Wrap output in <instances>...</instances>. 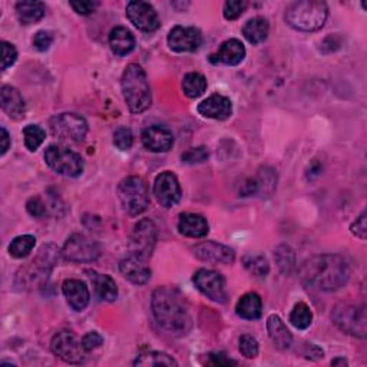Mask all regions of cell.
Returning a JSON list of instances; mask_svg holds the SVG:
<instances>
[{
	"instance_id": "cell-19",
	"label": "cell",
	"mask_w": 367,
	"mask_h": 367,
	"mask_svg": "<svg viewBox=\"0 0 367 367\" xmlns=\"http://www.w3.org/2000/svg\"><path fill=\"white\" fill-rule=\"evenodd\" d=\"M119 271L128 280V282H131L135 286H144L151 278V269L145 264V261L131 254L129 257L120 261Z\"/></svg>"
},
{
	"instance_id": "cell-32",
	"label": "cell",
	"mask_w": 367,
	"mask_h": 367,
	"mask_svg": "<svg viewBox=\"0 0 367 367\" xmlns=\"http://www.w3.org/2000/svg\"><path fill=\"white\" fill-rule=\"evenodd\" d=\"M242 264L254 277H266L270 271V264L266 257L260 254H247L242 257Z\"/></svg>"
},
{
	"instance_id": "cell-41",
	"label": "cell",
	"mask_w": 367,
	"mask_h": 367,
	"mask_svg": "<svg viewBox=\"0 0 367 367\" xmlns=\"http://www.w3.org/2000/svg\"><path fill=\"white\" fill-rule=\"evenodd\" d=\"M181 160L185 164H201L208 160V151L204 147L189 148L187 152L182 154Z\"/></svg>"
},
{
	"instance_id": "cell-12",
	"label": "cell",
	"mask_w": 367,
	"mask_h": 367,
	"mask_svg": "<svg viewBox=\"0 0 367 367\" xmlns=\"http://www.w3.org/2000/svg\"><path fill=\"white\" fill-rule=\"evenodd\" d=\"M62 255L72 263H94L101 255L98 244L83 234L69 237L62 249Z\"/></svg>"
},
{
	"instance_id": "cell-13",
	"label": "cell",
	"mask_w": 367,
	"mask_h": 367,
	"mask_svg": "<svg viewBox=\"0 0 367 367\" xmlns=\"http://www.w3.org/2000/svg\"><path fill=\"white\" fill-rule=\"evenodd\" d=\"M154 196L164 208L176 207L181 201V185L171 171L161 172L154 182Z\"/></svg>"
},
{
	"instance_id": "cell-6",
	"label": "cell",
	"mask_w": 367,
	"mask_h": 367,
	"mask_svg": "<svg viewBox=\"0 0 367 367\" xmlns=\"http://www.w3.org/2000/svg\"><path fill=\"white\" fill-rule=\"evenodd\" d=\"M45 161L50 169H54L59 176L76 178L83 172L85 164L82 156L71 149L50 145L45 151Z\"/></svg>"
},
{
	"instance_id": "cell-14",
	"label": "cell",
	"mask_w": 367,
	"mask_h": 367,
	"mask_svg": "<svg viewBox=\"0 0 367 367\" xmlns=\"http://www.w3.org/2000/svg\"><path fill=\"white\" fill-rule=\"evenodd\" d=\"M194 284L196 287L207 295L209 300L217 302V303H224L227 299L225 293V282L224 277L214 271V270H207L201 269L194 274Z\"/></svg>"
},
{
	"instance_id": "cell-9",
	"label": "cell",
	"mask_w": 367,
	"mask_h": 367,
	"mask_svg": "<svg viewBox=\"0 0 367 367\" xmlns=\"http://www.w3.org/2000/svg\"><path fill=\"white\" fill-rule=\"evenodd\" d=\"M333 322L344 333L360 339L366 337V311L364 307H357L350 303H340L335 307Z\"/></svg>"
},
{
	"instance_id": "cell-4",
	"label": "cell",
	"mask_w": 367,
	"mask_h": 367,
	"mask_svg": "<svg viewBox=\"0 0 367 367\" xmlns=\"http://www.w3.org/2000/svg\"><path fill=\"white\" fill-rule=\"evenodd\" d=\"M328 8L320 0H302L286 9V22L295 30L316 32L327 21Z\"/></svg>"
},
{
	"instance_id": "cell-2",
	"label": "cell",
	"mask_w": 367,
	"mask_h": 367,
	"mask_svg": "<svg viewBox=\"0 0 367 367\" xmlns=\"http://www.w3.org/2000/svg\"><path fill=\"white\" fill-rule=\"evenodd\" d=\"M151 304L155 320L169 335L182 337L189 333L192 319L184 297L176 289H156L152 294Z\"/></svg>"
},
{
	"instance_id": "cell-44",
	"label": "cell",
	"mask_w": 367,
	"mask_h": 367,
	"mask_svg": "<svg viewBox=\"0 0 367 367\" xmlns=\"http://www.w3.org/2000/svg\"><path fill=\"white\" fill-rule=\"evenodd\" d=\"M26 208H28V213L34 218H42L46 214V207L41 197H32L28 201Z\"/></svg>"
},
{
	"instance_id": "cell-34",
	"label": "cell",
	"mask_w": 367,
	"mask_h": 367,
	"mask_svg": "<svg viewBox=\"0 0 367 367\" xmlns=\"http://www.w3.org/2000/svg\"><path fill=\"white\" fill-rule=\"evenodd\" d=\"M311 322H313V313L310 310V307L300 302L297 303L290 314V323L299 330H306L311 326Z\"/></svg>"
},
{
	"instance_id": "cell-33",
	"label": "cell",
	"mask_w": 367,
	"mask_h": 367,
	"mask_svg": "<svg viewBox=\"0 0 367 367\" xmlns=\"http://www.w3.org/2000/svg\"><path fill=\"white\" fill-rule=\"evenodd\" d=\"M34 244H36V238L33 235H19L10 242L9 253L13 258H25L32 253Z\"/></svg>"
},
{
	"instance_id": "cell-16",
	"label": "cell",
	"mask_w": 367,
	"mask_h": 367,
	"mask_svg": "<svg viewBox=\"0 0 367 367\" xmlns=\"http://www.w3.org/2000/svg\"><path fill=\"white\" fill-rule=\"evenodd\" d=\"M202 43L201 32L192 26H176L168 34V46L171 50L184 54V52H196Z\"/></svg>"
},
{
	"instance_id": "cell-17",
	"label": "cell",
	"mask_w": 367,
	"mask_h": 367,
	"mask_svg": "<svg viewBox=\"0 0 367 367\" xmlns=\"http://www.w3.org/2000/svg\"><path fill=\"white\" fill-rule=\"evenodd\" d=\"M194 255L201 260L207 261V263H214V264H231L235 253L233 249L224 246V244L216 242V241H204L197 244V246L192 249Z\"/></svg>"
},
{
	"instance_id": "cell-25",
	"label": "cell",
	"mask_w": 367,
	"mask_h": 367,
	"mask_svg": "<svg viewBox=\"0 0 367 367\" xmlns=\"http://www.w3.org/2000/svg\"><path fill=\"white\" fill-rule=\"evenodd\" d=\"M267 330H269V336L274 346L280 350H286L293 343V336L290 333V330L284 324V322L280 319L275 314H271V316L267 319Z\"/></svg>"
},
{
	"instance_id": "cell-5",
	"label": "cell",
	"mask_w": 367,
	"mask_h": 367,
	"mask_svg": "<svg viewBox=\"0 0 367 367\" xmlns=\"http://www.w3.org/2000/svg\"><path fill=\"white\" fill-rule=\"evenodd\" d=\"M118 198L128 214H143L149 207L148 185L141 177H128L118 185Z\"/></svg>"
},
{
	"instance_id": "cell-11",
	"label": "cell",
	"mask_w": 367,
	"mask_h": 367,
	"mask_svg": "<svg viewBox=\"0 0 367 367\" xmlns=\"http://www.w3.org/2000/svg\"><path fill=\"white\" fill-rule=\"evenodd\" d=\"M158 231L151 220H141L135 227L129 238V253L147 261L155 249Z\"/></svg>"
},
{
	"instance_id": "cell-39",
	"label": "cell",
	"mask_w": 367,
	"mask_h": 367,
	"mask_svg": "<svg viewBox=\"0 0 367 367\" xmlns=\"http://www.w3.org/2000/svg\"><path fill=\"white\" fill-rule=\"evenodd\" d=\"M247 8V2L244 0H229L224 5V17L227 21H235L244 13Z\"/></svg>"
},
{
	"instance_id": "cell-21",
	"label": "cell",
	"mask_w": 367,
	"mask_h": 367,
	"mask_svg": "<svg viewBox=\"0 0 367 367\" xmlns=\"http://www.w3.org/2000/svg\"><path fill=\"white\" fill-rule=\"evenodd\" d=\"M62 291L67 304L75 311H82L90 304V289L81 280H66L62 286Z\"/></svg>"
},
{
	"instance_id": "cell-24",
	"label": "cell",
	"mask_w": 367,
	"mask_h": 367,
	"mask_svg": "<svg viewBox=\"0 0 367 367\" xmlns=\"http://www.w3.org/2000/svg\"><path fill=\"white\" fill-rule=\"evenodd\" d=\"M178 231L185 237L202 238L208 234V222L200 214L184 213L178 220Z\"/></svg>"
},
{
	"instance_id": "cell-40",
	"label": "cell",
	"mask_w": 367,
	"mask_h": 367,
	"mask_svg": "<svg viewBox=\"0 0 367 367\" xmlns=\"http://www.w3.org/2000/svg\"><path fill=\"white\" fill-rule=\"evenodd\" d=\"M240 352L244 357L247 359H254L258 355V342L250 336V335H244L240 339Z\"/></svg>"
},
{
	"instance_id": "cell-51",
	"label": "cell",
	"mask_w": 367,
	"mask_h": 367,
	"mask_svg": "<svg viewBox=\"0 0 367 367\" xmlns=\"http://www.w3.org/2000/svg\"><path fill=\"white\" fill-rule=\"evenodd\" d=\"M337 364H342V366H347V361L344 359H336L331 361V366H337Z\"/></svg>"
},
{
	"instance_id": "cell-23",
	"label": "cell",
	"mask_w": 367,
	"mask_h": 367,
	"mask_svg": "<svg viewBox=\"0 0 367 367\" xmlns=\"http://www.w3.org/2000/svg\"><path fill=\"white\" fill-rule=\"evenodd\" d=\"M0 103L2 109L12 118V119H22L26 114V105L23 96L13 86L5 85L0 91Z\"/></svg>"
},
{
	"instance_id": "cell-46",
	"label": "cell",
	"mask_w": 367,
	"mask_h": 367,
	"mask_svg": "<svg viewBox=\"0 0 367 367\" xmlns=\"http://www.w3.org/2000/svg\"><path fill=\"white\" fill-rule=\"evenodd\" d=\"M99 6L98 2H91V0H81V2H71V8L82 16L86 14H91L92 12H95V9Z\"/></svg>"
},
{
	"instance_id": "cell-31",
	"label": "cell",
	"mask_w": 367,
	"mask_h": 367,
	"mask_svg": "<svg viewBox=\"0 0 367 367\" xmlns=\"http://www.w3.org/2000/svg\"><path fill=\"white\" fill-rule=\"evenodd\" d=\"M205 90H207V79L204 78V75L198 72H191L184 76L182 91L188 98L196 99L201 96L205 92Z\"/></svg>"
},
{
	"instance_id": "cell-50",
	"label": "cell",
	"mask_w": 367,
	"mask_h": 367,
	"mask_svg": "<svg viewBox=\"0 0 367 367\" xmlns=\"http://www.w3.org/2000/svg\"><path fill=\"white\" fill-rule=\"evenodd\" d=\"M0 131H2V155H5L10 147V136L5 128H2Z\"/></svg>"
},
{
	"instance_id": "cell-7",
	"label": "cell",
	"mask_w": 367,
	"mask_h": 367,
	"mask_svg": "<svg viewBox=\"0 0 367 367\" xmlns=\"http://www.w3.org/2000/svg\"><path fill=\"white\" fill-rule=\"evenodd\" d=\"M56 254L58 250L54 246H43V249L39 251L38 258L33 260L28 267L22 269L19 273H17V278H22V283L19 286L22 287L42 286L49 277L48 274L50 273V269L55 266Z\"/></svg>"
},
{
	"instance_id": "cell-45",
	"label": "cell",
	"mask_w": 367,
	"mask_h": 367,
	"mask_svg": "<svg viewBox=\"0 0 367 367\" xmlns=\"http://www.w3.org/2000/svg\"><path fill=\"white\" fill-rule=\"evenodd\" d=\"M82 343L86 352H92L103 344V337L99 333H96V331H90V333H86L82 337Z\"/></svg>"
},
{
	"instance_id": "cell-8",
	"label": "cell",
	"mask_w": 367,
	"mask_h": 367,
	"mask_svg": "<svg viewBox=\"0 0 367 367\" xmlns=\"http://www.w3.org/2000/svg\"><path fill=\"white\" fill-rule=\"evenodd\" d=\"M50 132L65 143H82L88 134V124L76 114H61L50 119Z\"/></svg>"
},
{
	"instance_id": "cell-30",
	"label": "cell",
	"mask_w": 367,
	"mask_h": 367,
	"mask_svg": "<svg viewBox=\"0 0 367 367\" xmlns=\"http://www.w3.org/2000/svg\"><path fill=\"white\" fill-rule=\"evenodd\" d=\"M92 283L95 286V291L98 297L103 302H115L118 297V287L116 283L114 282V278L107 275V274H98V273H91Z\"/></svg>"
},
{
	"instance_id": "cell-28",
	"label": "cell",
	"mask_w": 367,
	"mask_h": 367,
	"mask_svg": "<svg viewBox=\"0 0 367 367\" xmlns=\"http://www.w3.org/2000/svg\"><path fill=\"white\" fill-rule=\"evenodd\" d=\"M269 30H270V26H269L267 19H264V17H261V16H257L244 25L242 34L250 43L260 45L267 39Z\"/></svg>"
},
{
	"instance_id": "cell-48",
	"label": "cell",
	"mask_w": 367,
	"mask_h": 367,
	"mask_svg": "<svg viewBox=\"0 0 367 367\" xmlns=\"http://www.w3.org/2000/svg\"><path fill=\"white\" fill-rule=\"evenodd\" d=\"M209 359H211L213 366H230V364H237L234 360L227 357L224 353H209Z\"/></svg>"
},
{
	"instance_id": "cell-42",
	"label": "cell",
	"mask_w": 367,
	"mask_h": 367,
	"mask_svg": "<svg viewBox=\"0 0 367 367\" xmlns=\"http://www.w3.org/2000/svg\"><path fill=\"white\" fill-rule=\"evenodd\" d=\"M2 71H6L9 66H12L17 59V50L9 42H2Z\"/></svg>"
},
{
	"instance_id": "cell-49",
	"label": "cell",
	"mask_w": 367,
	"mask_h": 367,
	"mask_svg": "<svg viewBox=\"0 0 367 367\" xmlns=\"http://www.w3.org/2000/svg\"><path fill=\"white\" fill-rule=\"evenodd\" d=\"M323 350L322 348H319L317 346H314L311 343H307L306 346V356L308 359H323Z\"/></svg>"
},
{
	"instance_id": "cell-43",
	"label": "cell",
	"mask_w": 367,
	"mask_h": 367,
	"mask_svg": "<svg viewBox=\"0 0 367 367\" xmlns=\"http://www.w3.org/2000/svg\"><path fill=\"white\" fill-rule=\"evenodd\" d=\"M52 43H54V36H52L50 32L46 30H39L33 38V46L36 48L39 52H46Z\"/></svg>"
},
{
	"instance_id": "cell-35",
	"label": "cell",
	"mask_w": 367,
	"mask_h": 367,
	"mask_svg": "<svg viewBox=\"0 0 367 367\" xmlns=\"http://www.w3.org/2000/svg\"><path fill=\"white\" fill-rule=\"evenodd\" d=\"M274 258L278 269L284 274H290L295 269V254L289 246L277 247L274 251Z\"/></svg>"
},
{
	"instance_id": "cell-36",
	"label": "cell",
	"mask_w": 367,
	"mask_h": 367,
	"mask_svg": "<svg viewBox=\"0 0 367 367\" xmlns=\"http://www.w3.org/2000/svg\"><path fill=\"white\" fill-rule=\"evenodd\" d=\"M134 364L136 366H177V360L164 352H149L139 356Z\"/></svg>"
},
{
	"instance_id": "cell-27",
	"label": "cell",
	"mask_w": 367,
	"mask_h": 367,
	"mask_svg": "<svg viewBox=\"0 0 367 367\" xmlns=\"http://www.w3.org/2000/svg\"><path fill=\"white\" fill-rule=\"evenodd\" d=\"M109 45H111V49L115 55L125 56L134 50L135 38L128 29L119 26V28H115L111 30Z\"/></svg>"
},
{
	"instance_id": "cell-22",
	"label": "cell",
	"mask_w": 367,
	"mask_h": 367,
	"mask_svg": "<svg viewBox=\"0 0 367 367\" xmlns=\"http://www.w3.org/2000/svg\"><path fill=\"white\" fill-rule=\"evenodd\" d=\"M244 58H246V48H244L242 42L238 39H229L225 41L217 54L209 56V61L218 65H229V66H237L240 65Z\"/></svg>"
},
{
	"instance_id": "cell-3",
	"label": "cell",
	"mask_w": 367,
	"mask_h": 367,
	"mask_svg": "<svg viewBox=\"0 0 367 367\" xmlns=\"http://www.w3.org/2000/svg\"><path fill=\"white\" fill-rule=\"evenodd\" d=\"M120 85L124 99L132 114H141L151 107V88L147 74L141 66L136 63L128 65L124 74H122Z\"/></svg>"
},
{
	"instance_id": "cell-26",
	"label": "cell",
	"mask_w": 367,
	"mask_h": 367,
	"mask_svg": "<svg viewBox=\"0 0 367 367\" xmlns=\"http://www.w3.org/2000/svg\"><path fill=\"white\" fill-rule=\"evenodd\" d=\"M235 311L241 319L257 320L263 313V302L257 293L244 294L235 306Z\"/></svg>"
},
{
	"instance_id": "cell-10",
	"label": "cell",
	"mask_w": 367,
	"mask_h": 367,
	"mask_svg": "<svg viewBox=\"0 0 367 367\" xmlns=\"http://www.w3.org/2000/svg\"><path fill=\"white\" fill-rule=\"evenodd\" d=\"M52 352L59 359L71 364H81L86 360V352L82 340L74 333V331L62 330L52 339L50 343Z\"/></svg>"
},
{
	"instance_id": "cell-29",
	"label": "cell",
	"mask_w": 367,
	"mask_h": 367,
	"mask_svg": "<svg viewBox=\"0 0 367 367\" xmlns=\"http://www.w3.org/2000/svg\"><path fill=\"white\" fill-rule=\"evenodd\" d=\"M46 8L42 2H19L16 5L17 19L22 25H32L39 22L45 16Z\"/></svg>"
},
{
	"instance_id": "cell-20",
	"label": "cell",
	"mask_w": 367,
	"mask_h": 367,
	"mask_svg": "<svg viewBox=\"0 0 367 367\" xmlns=\"http://www.w3.org/2000/svg\"><path fill=\"white\" fill-rule=\"evenodd\" d=\"M143 144L151 152H167L174 145V135L165 127L154 125L143 132Z\"/></svg>"
},
{
	"instance_id": "cell-47",
	"label": "cell",
	"mask_w": 367,
	"mask_h": 367,
	"mask_svg": "<svg viewBox=\"0 0 367 367\" xmlns=\"http://www.w3.org/2000/svg\"><path fill=\"white\" fill-rule=\"evenodd\" d=\"M350 230H352V233L356 235V237H359V238H361V240H366V237H367V225H366V211H363L357 218H356V221L352 224V227H350Z\"/></svg>"
},
{
	"instance_id": "cell-37",
	"label": "cell",
	"mask_w": 367,
	"mask_h": 367,
	"mask_svg": "<svg viewBox=\"0 0 367 367\" xmlns=\"http://www.w3.org/2000/svg\"><path fill=\"white\" fill-rule=\"evenodd\" d=\"M23 138L25 145L30 152L36 151L45 141L46 132L39 125H28L23 128Z\"/></svg>"
},
{
	"instance_id": "cell-15",
	"label": "cell",
	"mask_w": 367,
	"mask_h": 367,
	"mask_svg": "<svg viewBox=\"0 0 367 367\" xmlns=\"http://www.w3.org/2000/svg\"><path fill=\"white\" fill-rule=\"evenodd\" d=\"M127 16L129 22L143 32H155L161 25L158 13L147 2H129L127 5Z\"/></svg>"
},
{
	"instance_id": "cell-38",
	"label": "cell",
	"mask_w": 367,
	"mask_h": 367,
	"mask_svg": "<svg viewBox=\"0 0 367 367\" xmlns=\"http://www.w3.org/2000/svg\"><path fill=\"white\" fill-rule=\"evenodd\" d=\"M134 144L132 131L127 127H119L114 134V145L120 151L131 149Z\"/></svg>"
},
{
	"instance_id": "cell-1",
	"label": "cell",
	"mask_w": 367,
	"mask_h": 367,
	"mask_svg": "<svg viewBox=\"0 0 367 367\" xmlns=\"http://www.w3.org/2000/svg\"><path fill=\"white\" fill-rule=\"evenodd\" d=\"M300 278L313 289L335 291L348 282L350 266L347 260L339 254L314 255L302 266Z\"/></svg>"
},
{
	"instance_id": "cell-18",
	"label": "cell",
	"mask_w": 367,
	"mask_h": 367,
	"mask_svg": "<svg viewBox=\"0 0 367 367\" xmlns=\"http://www.w3.org/2000/svg\"><path fill=\"white\" fill-rule=\"evenodd\" d=\"M197 111L204 118L216 119V120H225V119H229L233 114V103L227 96L220 95V94H214L209 98H207L205 101H202L198 105Z\"/></svg>"
}]
</instances>
